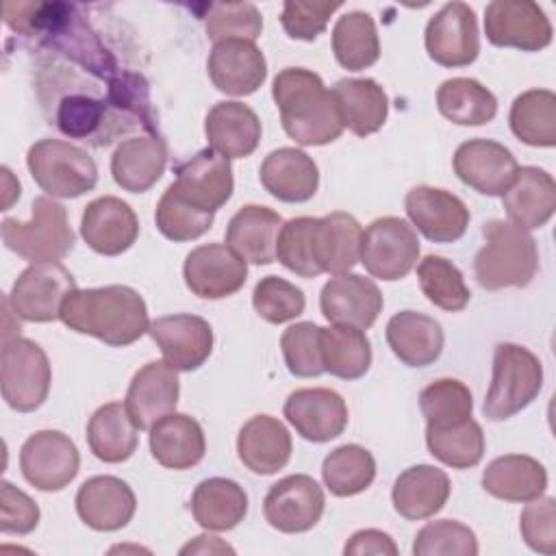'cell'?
<instances>
[{"mask_svg":"<svg viewBox=\"0 0 556 556\" xmlns=\"http://www.w3.org/2000/svg\"><path fill=\"white\" fill-rule=\"evenodd\" d=\"M543 387V365L523 345L497 343L493 352V378L482 413L491 421H504L526 408Z\"/></svg>","mask_w":556,"mask_h":556,"instance_id":"277c9868","label":"cell"},{"mask_svg":"<svg viewBox=\"0 0 556 556\" xmlns=\"http://www.w3.org/2000/svg\"><path fill=\"white\" fill-rule=\"evenodd\" d=\"M443 117L458 126H482L497 113L495 96L473 78H450L437 91Z\"/></svg>","mask_w":556,"mask_h":556,"instance_id":"b9f144b4","label":"cell"},{"mask_svg":"<svg viewBox=\"0 0 556 556\" xmlns=\"http://www.w3.org/2000/svg\"><path fill=\"white\" fill-rule=\"evenodd\" d=\"M484 33L493 46L536 52L552 43L545 11L530 0H493L484 9Z\"/></svg>","mask_w":556,"mask_h":556,"instance_id":"8fae6325","label":"cell"},{"mask_svg":"<svg viewBox=\"0 0 556 556\" xmlns=\"http://www.w3.org/2000/svg\"><path fill=\"white\" fill-rule=\"evenodd\" d=\"M313 228L315 217L289 219L282 224L276 241V258L302 278H315L321 274L313 252Z\"/></svg>","mask_w":556,"mask_h":556,"instance_id":"816d5d0a","label":"cell"},{"mask_svg":"<svg viewBox=\"0 0 556 556\" xmlns=\"http://www.w3.org/2000/svg\"><path fill=\"white\" fill-rule=\"evenodd\" d=\"M213 219L215 213L198 208L180 198L172 187L165 189L154 213L159 232L172 241H191L202 237L213 226Z\"/></svg>","mask_w":556,"mask_h":556,"instance_id":"c3c4849f","label":"cell"},{"mask_svg":"<svg viewBox=\"0 0 556 556\" xmlns=\"http://www.w3.org/2000/svg\"><path fill=\"white\" fill-rule=\"evenodd\" d=\"M208 148L226 159L250 156L261 141V119L243 102H217L204 122Z\"/></svg>","mask_w":556,"mask_h":556,"instance_id":"484cf974","label":"cell"},{"mask_svg":"<svg viewBox=\"0 0 556 556\" xmlns=\"http://www.w3.org/2000/svg\"><path fill=\"white\" fill-rule=\"evenodd\" d=\"M285 132L300 146H326L341 137L343 119L332 89L319 74L304 67H285L271 85Z\"/></svg>","mask_w":556,"mask_h":556,"instance_id":"7a4b0ae2","label":"cell"},{"mask_svg":"<svg viewBox=\"0 0 556 556\" xmlns=\"http://www.w3.org/2000/svg\"><path fill=\"white\" fill-rule=\"evenodd\" d=\"M26 165L33 180L52 198H78L98 182V167L91 154L63 139L33 143Z\"/></svg>","mask_w":556,"mask_h":556,"instance_id":"8992f818","label":"cell"},{"mask_svg":"<svg viewBox=\"0 0 556 556\" xmlns=\"http://www.w3.org/2000/svg\"><path fill=\"white\" fill-rule=\"evenodd\" d=\"M502 202L510 224L521 230L545 226L556 211V182L552 174L539 167H519Z\"/></svg>","mask_w":556,"mask_h":556,"instance_id":"d4e9b609","label":"cell"},{"mask_svg":"<svg viewBox=\"0 0 556 556\" xmlns=\"http://www.w3.org/2000/svg\"><path fill=\"white\" fill-rule=\"evenodd\" d=\"M517 169L513 152L493 139H469L454 152L456 176L484 195H502Z\"/></svg>","mask_w":556,"mask_h":556,"instance_id":"44dd1931","label":"cell"},{"mask_svg":"<svg viewBox=\"0 0 556 556\" xmlns=\"http://www.w3.org/2000/svg\"><path fill=\"white\" fill-rule=\"evenodd\" d=\"M304 304L306 300L302 289L278 276L261 278L252 293V306L256 315L269 324H285L295 319L304 313Z\"/></svg>","mask_w":556,"mask_h":556,"instance_id":"f5cc1de1","label":"cell"},{"mask_svg":"<svg viewBox=\"0 0 556 556\" xmlns=\"http://www.w3.org/2000/svg\"><path fill=\"white\" fill-rule=\"evenodd\" d=\"M163 358L178 371H193L213 352V328L204 317L176 313L156 317L148 328Z\"/></svg>","mask_w":556,"mask_h":556,"instance_id":"2e32d148","label":"cell"},{"mask_svg":"<svg viewBox=\"0 0 556 556\" xmlns=\"http://www.w3.org/2000/svg\"><path fill=\"white\" fill-rule=\"evenodd\" d=\"M326 497L321 486L306 473H293L269 486L263 513L271 528L285 534L311 530L324 515Z\"/></svg>","mask_w":556,"mask_h":556,"instance_id":"4fadbf2b","label":"cell"},{"mask_svg":"<svg viewBox=\"0 0 556 556\" xmlns=\"http://www.w3.org/2000/svg\"><path fill=\"white\" fill-rule=\"evenodd\" d=\"M343 554L345 556H367V554H389V556H395L397 554V545L393 543V539L382 532V530H374V528H367V530H358L352 534V539L345 543L343 547Z\"/></svg>","mask_w":556,"mask_h":556,"instance_id":"680465c9","label":"cell"},{"mask_svg":"<svg viewBox=\"0 0 556 556\" xmlns=\"http://www.w3.org/2000/svg\"><path fill=\"white\" fill-rule=\"evenodd\" d=\"M332 52L341 67L361 72L380 56V39L376 22L365 11H348L332 28Z\"/></svg>","mask_w":556,"mask_h":556,"instance_id":"f35d334b","label":"cell"},{"mask_svg":"<svg viewBox=\"0 0 556 556\" xmlns=\"http://www.w3.org/2000/svg\"><path fill=\"white\" fill-rule=\"evenodd\" d=\"M387 343L404 365L426 367L443 352V330L434 317L400 311L387 324Z\"/></svg>","mask_w":556,"mask_h":556,"instance_id":"836d02e7","label":"cell"},{"mask_svg":"<svg viewBox=\"0 0 556 556\" xmlns=\"http://www.w3.org/2000/svg\"><path fill=\"white\" fill-rule=\"evenodd\" d=\"M150 452L167 469H191L206 452L202 426L185 413H169L150 428Z\"/></svg>","mask_w":556,"mask_h":556,"instance_id":"d6a6232c","label":"cell"},{"mask_svg":"<svg viewBox=\"0 0 556 556\" xmlns=\"http://www.w3.org/2000/svg\"><path fill=\"white\" fill-rule=\"evenodd\" d=\"M167 148L159 135L130 137L122 141L111 156L113 180L130 193H143L163 176Z\"/></svg>","mask_w":556,"mask_h":556,"instance_id":"1f68e13d","label":"cell"},{"mask_svg":"<svg viewBox=\"0 0 556 556\" xmlns=\"http://www.w3.org/2000/svg\"><path fill=\"white\" fill-rule=\"evenodd\" d=\"M61 321L113 348L135 343L150 328L143 298L126 285L76 289L61 308Z\"/></svg>","mask_w":556,"mask_h":556,"instance_id":"6da1fadb","label":"cell"},{"mask_svg":"<svg viewBox=\"0 0 556 556\" xmlns=\"http://www.w3.org/2000/svg\"><path fill=\"white\" fill-rule=\"evenodd\" d=\"M137 508L132 489L115 476H93L76 493V513L85 526L98 532L124 528Z\"/></svg>","mask_w":556,"mask_h":556,"instance_id":"cb8c5ba5","label":"cell"},{"mask_svg":"<svg viewBox=\"0 0 556 556\" xmlns=\"http://www.w3.org/2000/svg\"><path fill=\"white\" fill-rule=\"evenodd\" d=\"M282 217L261 204L239 208L226 228V243L252 265H269L276 261V241L282 228Z\"/></svg>","mask_w":556,"mask_h":556,"instance_id":"83f0119b","label":"cell"},{"mask_svg":"<svg viewBox=\"0 0 556 556\" xmlns=\"http://www.w3.org/2000/svg\"><path fill=\"white\" fill-rule=\"evenodd\" d=\"M39 523V506L11 482L0 484V530L4 534H28Z\"/></svg>","mask_w":556,"mask_h":556,"instance_id":"6f0895ef","label":"cell"},{"mask_svg":"<svg viewBox=\"0 0 556 556\" xmlns=\"http://www.w3.org/2000/svg\"><path fill=\"white\" fill-rule=\"evenodd\" d=\"M417 278L424 295L443 311H463L469 304V289L460 269L437 254H428L417 265Z\"/></svg>","mask_w":556,"mask_h":556,"instance_id":"7dc6e473","label":"cell"},{"mask_svg":"<svg viewBox=\"0 0 556 556\" xmlns=\"http://www.w3.org/2000/svg\"><path fill=\"white\" fill-rule=\"evenodd\" d=\"M211 83L228 96H250L267 78V61L254 41H217L206 61Z\"/></svg>","mask_w":556,"mask_h":556,"instance_id":"603a6c76","label":"cell"},{"mask_svg":"<svg viewBox=\"0 0 556 556\" xmlns=\"http://www.w3.org/2000/svg\"><path fill=\"white\" fill-rule=\"evenodd\" d=\"M321 478L332 495L350 497L369 489L376 478V460L363 445L345 443L324 458Z\"/></svg>","mask_w":556,"mask_h":556,"instance_id":"7bdbcfd3","label":"cell"},{"mask_svg":"<svg viewBox=\"0 0 556 556\" xmlns=\"http://www.w3.org/2000/svg\"><path fill=\"white\" fill-rule=\"evenodd\" d=\"M2 397L17 413L37 410L50 391L52 369L46 352L30 339L11 337L2 343Z\"/></svg>","mask_w":556,"mask_h":556,"instance_id":"52a82bcc","label":"cell"},{"mask_svg":"<svg viewBox=\"0 0 556 556\" xmlns=\"http://www.w3.org/2000/svg\"><path fill=\"white\" fill-rule=\"evenodd\" d=\"M2 176H4V211L11 206V198L9 195H13V198H20V182L13 178V174H11V169L9 167H2Z\"/></svg>","mask_w":556,"mask_h":556,"instance_id":"94428289","label":"cell"},{"mask_svg":"<svg viewBox=\"0 0 556 556\" xmlns=\"http://www.w3.org/2000/svg\"><path fill=\"white\" fill-rule=\"evenodd\" d=\"M415 556H476L478 539L473 530L454 519H439L426 523L415 541Z\"/></svg>","mask_w":556,"mask_h":556,"instance_id":"681fc988","label":"cell"},{"mask_svg":"<svg viewBox=\"0 0 556 556\" xmlns=\"http://www.w3.org/2000/svg\"><path fill=\"white\" fill-rule=\"evenodd\" d=\"M80 454L74 441L61 430H39L20 450V469L35 489L61 491L78 473Z\"/></svg>","mask_w":556,"mask_h":556,"instance_id":"30bf717a","label":"cell"},{"mask_svg":"<svg viewBox=\"0 0 556 556\" xmlns=\"http://www.w3.org/2000/svg\"><path fill=\"white\" fill-rule=\"evenodd\" d=\"M263 30L261 11L252 2H215L208 4L206 35L208 39H243L256 41Z\"/></svg>","mask_w":556,"mask_h":556,"instance_id":"f907efd6","label":"cell"},{"mask_svg":"<svg viewBox=\"0 0 556 556\" xmlns=\"http://www.w3.org/2000/svg\"><path fill=\"white\" fill-rule=\"evenodd\" d=\"M282 413L295 432L313 443L337 439L348 426L345 400L337 391L324 387L289 393Z\"/></svg>","mask_w":556,"mask_h":556,"instance_id":"ffe728a7","label":"cell"},{"mask_svg":"<svg viewBox=\"0 0 556 556\" xmlns=\"http://www.w3.org/2000/svg\"><path fill=\"white\" fill-rule=\"evenodd\" d=\"M176 180L169 185L180 198L202 211L215 213L224 206L235 189L230 159L211 148L195 152L191 159L176 165Z\"/></svg>","mask_w":556,"mask_h":556,"instance_id":"9a60e30c","label":"cell"},{"mask_svg":"<svg viewBox=\"0 0 556 556\" xmlns=\"http://www.w3.org/2000/svg\"><path fill=\"white\" fill-rule=\"evenodd\" d=\"M482 235L484 245L473 261L480 287L486 291L528 287L539 269V252L530 232L510 222L491 219L482 226Z\"/></svg>","mask_w":556,"mask_h":556,"instance_id":"3957f363","label":"cell"},{"mask_svg":"<svg viewBox=\"0 0 556 556\" xmlns=\"http://www.w3.org/2000/svg\"><path fill=\"white\" fill-rule=\"evenodd\" d=\"M482 486L489 495L504 502H530L547 489V471L532 456L506 454L486 465Z\"/></svg>","mask_w":556,"mask_h":556,"instance_id":"e575fe53","label":"cell"},{"mask_svg":"<svg viewBox=\"0 0 556 556\" xmlns=\"http://www.w3.org/2000/svg\"><path fill=\"white\" fill-rule=\"evenodd\" d=\"M430 454L452 469H469L482 460L484 432L471 417L452 428H426Z\"/></svg>","mask_w":556,"mask_h":556,"instance_id":"ee69618b","label":"cell"},{"mask_svg":"<svg viewBox=\"0 0 556 556\" xmlns=\"http://www.w3.org/2000/svg\"><path fill=\"white\" fill-rule=\"evenodd\" d=\"M139 235L135 211L115 195H102L89 202L80 217V237L85 243L104 256L126 252Z\"/></svg>","mask_w":556,"mask_h":556,"instance_id":"7402d4cb","label":"cell"},{"mask_svg":"<svg viewBox=\"0 0 556 556\" xmlns=\"http://www.w3.org/2000/svg\"><path fill=\"white\" fill-rule=\"evenodd\" d=\"M417 258V232L402 217H378L363 230L358 261L374 278L400 280L415 267Z\"/></svg>","mask_w":556,"mask_h":556,"instance_id":"9c48e42d","label":"cell"},{"mask_svg":"<svg viewBox=\"0 0 556 556\" xmlns=\"http://www.w3.org/2000/svg\"><path fill=\"white\" fill-rule=\"evenodd\" d=\"M363 228L354 215L334 211L324 217H315L313 252L319 271L348 274L361 256Z\"/></svg>","mask_w":556,"mask_h":556,"instance_id":"4dcf8cb0","label":"cell"},{"mask_svg":"<svg viewBox=\"0 0 556 556\" xmlns=\"http://www.w3.org/2000/svg\"><path fill=\"white\" fill-rule=\"evenodd\" d=\"M2 241L17 256L30 263H52L74 248V230L61 202L39 195L33 200L30 222L7 217L2 222Z\"/></svg>","mask_w":556,"mask_h":556,"instance_id":"5b68a950","label":"cell"},{"mask_svg":"<svg viewBox=\"0 0 556 556\" xmlns=\"http://www.w3.org/2000/svg\"><path fill=\"white\" fill-rule=\"evenodd\" d=\"M206 552L211 554V552H235V549L230 545L222 543L217 536H208V534L195 536L193 543H189L180 549V554H206Z\"/></svg>","mask_w":556,"mask_h":556,"instance_id":"91938a15","label":"cell"},{"mask_svg":"<svg viewBox=\"0 0 556 556\" xmlns=\"http://www.w3.org/2000/svg\"><path fill=\"white\" fill-rule=\"evenodd\" d=\"M426 50L443 67H465L478 59V20L469 4H443L426 26Z\"/></svg>","mask_w":556,"mask_h":556,"instance_id":"7c38bea8","label":"cell"},{"mask_svg":"<svg viewBox=\"0 0 556 556\" xmlns=\"http://www.w3.org/2000/svg\"><path fill=\"white\" fill-rule=\"evenodd\" d=\"M191 513L204 530H232L248 515V495L235 480L206 478L191 495Z\"/></svg>","mask_w":556,"mask_h":556,"instance_id":"74e56055","label":"cell"},{"mask_svg":"<svg viewBox=\"0 0 556 556\" xmlns=\"http://www.w3.org/2000/svg\"><path fill=\"white\" fill-rule=\"evenodd\" d=\"M167 361L146 363L130 380L124 406L139 430H150L159 419L176 413L180 380Z\"/></svg>","mask_w":556,"mask_h":556,"instance_id":"ac0fdd59","label":"cell"},{"mask_svg":"<svg viewBox=\"0 0 556 556\" xmlns=\"http://www.w3.org/2000/svg\"><path fill=\"white\" fill-rule=\"evenodd\" d=\"M321 328L313 321H300L289 326L280 337L282 356L287 369L298 378H315L324 374L321 348H319Z\"/></svg>","mask_w":556,"mask_h":556,"instance_id":"db71d44e","label":"cell"},{"mask_svg":"<svg viewBox=\"0 0 556 556\" xmlns=\"http://www.w3.org/2000/svg\"><path fill=\"white\" fill-rule=\"evenodd\" d=\"M341 9V2H321V0H287L282 4V28L291 39L313 41L326 26L330 15Z\"/></svg>","mask_w":556,"mask_h":556,"instance_id":"11a10c76","label":"cell"},{"mask_svg":"<svg viewBox=\"0 0 556 556\" xmlns=\"http://www.w3.org/2000/svg\"><path fill=\"white\" fill-rule=\"evenodd\" d=\"M291 434L285 424L271 415H256L248 419L237 437V452L241 463L261 476L280 471L291 458Z\"/></svg>","mask_w":556,"mask_h":556,"instance_id":"f1b7e54d","label":"cell"},{"mask_svg":"<svg viewBox=\"0 0 556 556\" xmlns=\"http://www.w3.org/2000/svg\"><path fill=\"white\" fill-rule=\"evenodd\" d=\"M510 130L517 139L534 148L556 146V96L549 89H530L515 98L510 106Z\"/></svg>","mask_w":556,"mask_h":556,"instance_id":"60d3db41","label":"cell"},{"mask_svg":"<svg viewBox=\"0 0 556 556\" xmlns=\"http://www.w3.org/2000/svg\"><path fill=\"white\" fill-rule=\"evenodd\" d=\"M404 208L413 226L434 243H452L460 239L469 226V208L458 195L445 189L428 185L413 187L406 193Z\"/></svg>","mask_w":556,"mask_h":556,"instance_id":"e0dca14e","label":"cell"},{"mask_svg":"<svg viewBox=\"0 0 556 556\" xmlns=\"http://www.w3.org/2000/svg\"><path fill=\"white\" fill-rule=\"evenodd\" d=\"M521 536L530 549L541 554L556 552V504L554 497H534L519 517Z\"/></svg>","mask_w":556,"mask_h":556,"instance_id":"9f6ffc18","label":"cell"},{"mask_svg":"<svg viewBox=\"0 0 556 556\" xmlns=\"http://www.w3.org/2000/svg\"><path fill=\"white\" fill-rule=\"evenodd\" d=\"M450 491L452 484L443 469L434 465H413L395 478L391 500L400 517L419 521L437 515L445 506Z\"/></svg>","mask_w":556,"mask_h":556,"instance_id":"f546056e","label":"cell"},{"mask_svg":"<svg viewBox=\"0 0 556 556\" xmlns=\"http://www.w3.org/2000/svg\"><path fill=\"white\" fill-rule=\"evenodd\" d=\"M87 443L98 460L124 463L139 445V428L122 402H109L89 417Z\"/></svg>","mask_w":556,"mask_h":556,"instance_id":"8d00e7d4","label":"cell"},{"mask_svg":"<svg viewBox=\"0 0 556 556\" xmlns=\"http://www.w3.org/2000/svg\"><path fill=\"white\" fill-rule=\"evenodd\" d=\"M74 291L76 280L61 263H33L15 278L7 300L20 319L41 324L61 319V308Z\"/></svg>","mask_w":556,"mask_h":556,"instance_id":"ba28073f","label":"cell"},{"mask_svg":"<svg viewBox=\"0 0 556 556\" xmlns=\"http://www.w3.org/2000/svg\"><path fill=\"white\" fill-rule=\"evenodd\" d=\"M419 408L426 417V428H452L471 417L473 400L465 382L439 378L419 393Z\"/></svg>","mask_w":556,"mask_h":556,"instance_id":"bcb514c9","label":"cell"},{"mask_svg":"<svg viewBox=\"0 0 556 556\" xmlns=\"http://www.w3.org/2000/svg\"><path fill=\"white\" fill-rule=\"evenodd\" d=\"M182 276L193 295L219 300L245 285L248 263L228 243H206L187 254Z\"/></svg>","mask_w":556,"mask_h":556,"instance_id":"5bb4252c","label":"cell"},{"mask_svg":"<svg viewBox=\"0 0 556 556\" xmlns=\"http://www.w3.org/2000/svg\"><path fill=\"white\" fill-rule=\"evenodd\" d=\"M382 293L378 285L358 274H337L319 295L321 315L337 326L367 330L382 311Z\"/></svg>","mask_w":556,"mask_h":556,"instance_id":"d6986e66","label":"cell"},{"mask_svg":"<svg viewBox=\"0 0 556 556\" xmlns=\"http://www.w3.org/2000/svg\"><path fill=\"white\" fill-rule=\"evenodd\" d=\"M122 113L109 100L87 93H70L56 106V126L70 139H98L104 124H115ZM126 117V115H124Z\"/></svg>","mask_w":556,"mask_h":556,"instance_id":"f6af8a7d","label":"cell"},{"mask_svg":"<svg viewBox=\"0 0 556 556\" xmlns=\"http://www.w3.org/2000/svg\"><path fill=\"white\" fill-rule=\"evenodd\" d=\"M261 185L280 202H306L319 187L315 161L298 148H278L265 156L258 169Z\"/></svg>","mask_w":556,"mask_h":556,"instance_id":"4316f807","label":"cell"},{"mask_svg":"<svg viewBox=\"0 0 556 556\" xmlns=\"http://www.w3.org/2000/svg\"><path fill=\"white\" fill-rule=\"evenodd\" d=\"M324 369L343 380H356L371 365V343L367 334L352 326L321 328L319 334Z\"/></svg>","mask_w":556,"mask_h":556,"instance_id":"ab89813d","label":"cell"},{"mask_svg":"<svg viewBox=\"0 0 556 556\" xmlns=\"http://www.w3.org/2000/svg\"><path fill=\"white\" fill-rule=\"evenodd\" d=\"M343 126L358 137L382 128L389 113V98L374 78H343L332 87Z\"/></svg>","mask_w":556,"mask_h":556,"instance_id":"d590c367","label":"cell"}]
</instances>
